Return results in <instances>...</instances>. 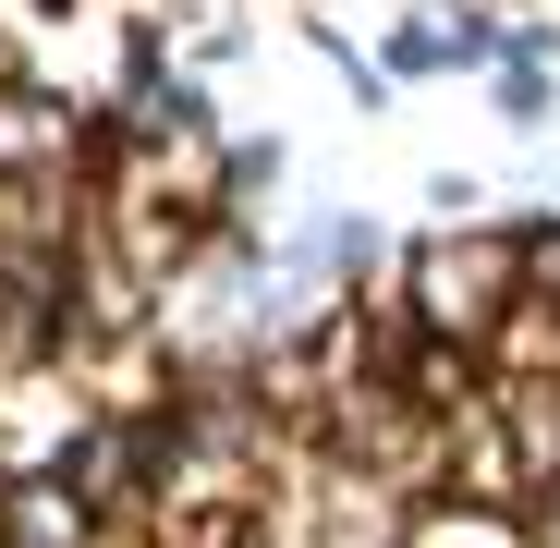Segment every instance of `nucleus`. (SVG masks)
Returning a JSON list of instances; mask_svg holds the SVG:
<instances>
[{"label": "nucleus", "instance_id": "nucleus-1", "mask_svg": "<svg viewBox=\"0 0 560 548\" xmlns=\"http://www.w3.org/2000/svg\"><path fill=\"white\" fill-rule=\"evenodd\" d=\"M512 281H524V244H500V232H463V244H427V256H415L427 329H488V317L512 305Z\"/></svg>", "mask_w": 560, "mask_h": 548}, {"label": "nucleus", "instance_id": "nucleus-2", "mask_svg": "<svg viewBox=\"0 0 560 548\" xmlns=\"http://www.w3.org/2000/svg\"><path fill=\"white\" fill-rule=\"evenodd\" d=\"M49 147H61V110L25 98V85H0V171H37Z\"/></svg>", "mask_w": 560, "mask_h": 548}, {"label": "nucleus", "instance_id": "nucleus-3", "mask_svg": "<svg viewBox=\"0 0 560 548\" xmlns=\"http://www.w3.org/2000/svg\"><path fill=\"white\" fill-rule=\"evenodd\" d=\"M73 536H85L73 488H49V476H37V488H13V548H73Z\"/></svg>", "mask_w": 560, "mask_h": 548}, {"label": "nucleus", "instance_id": "nucleus-4", "mask_svg": "<svg viewBox=\"0 0 560 548\" xmlns=\"http://www.w3.org/2000/svg\"><path fill=\"white\" fill-rule=\"evenodd\" d=\"M415 548H524V536H512L500 512H451V524H427Z\"/></svg>", "mask_w": 560, "mask_h": 548}, {"label": "nucleus", "instance_id": "nucleus-5", "mask_svg": "<svg viewBox=\"0 0 560 548\" xmlns=\"http://www.w3.org/2000/svg\"><path fill=\"white\" fill-rule=\"evenodd\" d=\"M171 13H220V0H171Z\"/></svg>", "mask_w": 560, "mask_h": 548}]
</instances>
